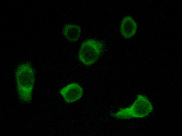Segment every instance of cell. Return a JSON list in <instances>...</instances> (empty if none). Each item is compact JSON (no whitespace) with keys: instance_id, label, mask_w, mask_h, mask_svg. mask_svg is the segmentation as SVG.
Segmentation results:
<instances>
[{"instance_id":"cell-6","label":"cell","mask_w":182,"mask_h":136,"mask_svg":"<svg viewBox=\"0 0 182 136\" xmlns=\"http://www.w3.org/2000/svg\"><path fill=\"white\" fill-rule=\"evenodd\" d=\"M63 33L68 40L71 42L75 41L78 39L80 36L81 28L77 25H66L64 28Z\"/></svg>"},{"instance_id":"cell-1","label":"cell","mask_w":182,"mask_h":136,"mask_svg":"<svg viewBox=\"0 0 182 136\" xmlns=\"http://www.w3.org/2000/svg\"><path fill=\"white\" fill-rule=\"evenodd\" d=\"M17 92L21 101L28 102L31 100L35 82V76L32 66L24 63L17 68L15 74Z\"/></svg>"},{"instance_id":"cell-5","label":"cell","mask_w":182,"mask_h":136,"mask_svg":"<svg viewBox=\"0 0 182 136\" xmlns=\"http://www.w3.org/2000/svg\"><path fill=\"white\" fill-rule=\"evenodd\" d=\"M137 28V24L131 17L126 16L123 19L121 23L120 31L124 38L129 39L133 36Z\"/></svg>"},{"instance_id":"cell-4","label":"cell","mask_w":182,"mask_h":136,"mask_svg":"<svg viewBox=\"0 0 182 136\" xmlns=\"http://www.w3.org/2000/svg\"><path fill=\"white\" fill-rule=\"evenodd\" d=\"M59 92L66 102L72 103L81 97L83 90L78 84L72 83L62 88Z\"/></svg>"},{"instance_id":"cell-2","label":"cell","mask_w":182,"mask_h":136,"mask_svg":"<svg viewBox=\"0 0 182 136\" xmlns=\"http://www.w3.org/2000/svg\"><path fill=\"white\" fill-rule=\"evenodd\" d=\"M151 102L147 98L139 95L133 103L129 107L121 108L114 114L116 117L120 119L144 117L153 111Z\"/></svg>"},{"instance_id":"cell-3","label":"cell","mask_w":182,"mask_h":136,"mask_svg":"<svg viewBox=\"0 0 182 136\" xmlns=\"http://www.w3.org/2000/svg\"><path fill=\"white\" fill-rule=\"evenodd\" d=\"M103 47L102 43L97 40L91 39L85 41L79 50V58L80 61L87 66L93 64L100 56Z\"/></svg>"}]
</instances>
